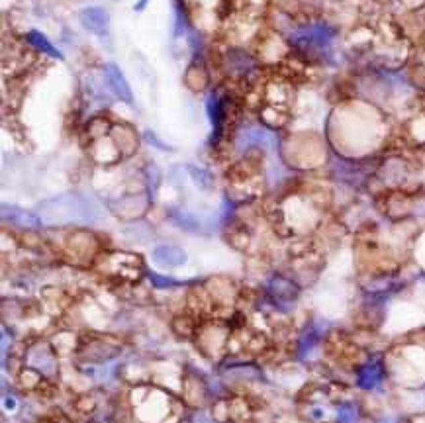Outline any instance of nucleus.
Here are the masks:
<instances>
[{
    "instance_id": "3",
    "label": "nucleus",
    "mask_w": 425,
    "mask_h": 423,
    "mask_svg": "<svg viewBox=\"0 0 425 423\" xmlns=\"http://www.w3.org/2000/svg\"><path fill=\"white\" fill-rule=\"evenodd\" d=\"M271 296L274 302L279 304H292L298 298V288L296 284L288 279H274L271 284Z\"/></svg>"
},
{
    "instance_id": "1",
    "label": "nucleus",
    "mask_w": 425,
    "mask_h": 423,
    "mask_svg": "<svg viewBox=\"0 0 425 423\" xmlns=\"http://www.w3.org/2000/svg\"><path fill=\"white\" fill-rule=\"evenodd\" d=\"M386 378V365L380 359H369L357 367V384L362 390H374Z\"/></svg>"
},
{
    "instance_id": "10",
    "label": "nucleus",
    "mask_w": 425,
    "mask_h": 423,
    "mask_svg": "<svg viewBox=\"0 0 425 423\" xmlns=\"http://www.w3.org/2000/svg\"><path fill=\"white\" fill-rule=\"evenodd\" d=\"M173 327H175V332H177V334L184 335V337L193 335V332H194L193 321L188 320L186 316H179V318L175 320V323H173Z\"/></svg>"
},
{
    "instance_id": "11",
    "label": "nucleus",
    "mask_w": 425,
    "mask_h": 423,
    "mask_svg": "<svg viewBox=\"0 0 425 423\" xmlns=\"http://www.w3.org/2000/svg\"><path fill=\"white\" fill-rule=\"evenodd\" d=\"M382 423H398V422H394V420H386V422H382Z\"/></svg>"
},
{
    "instance_id": "2",
    "label": "nucleus",
    "mask_w": 425,
    "mask_h": 423,
    "mask_svg": "<svg viewBox=\"0 0 425 423\" xmlns=\"http://www.w3.org/2000/svg\"><path fill=\"white\" fill-rule=\"evenodd\" d=\"M155 263L163 265V267H181L186 261V253L177 245H159L153 251Z\"/></svg>"
},
{
    "instance_id": "6",
    "label": "nucleus",
    "mask_w": 425,
    "mask_h": 423,
    "mask_svg": "<svg viewBox=\"0 0 425 423\" xmlns=\"http://www.w3.org/2000/svg\"><path fill=\"white\" fill-rule=\"evenodd\" d=\"M80 22L87 26V30L102 36L108 26V14L104 12L102 8H87L80 12Z\"/></svg>"
},
{
    "instance_id": "8",
    "label": "nucleus",
    "mask_w": 425,
    "mask_h": 423,
    "mask_svg": "<svg viewBox=\"0 0 425 423\" xmlns=\"http://www.w3.org/2000/svg\"><path fill=\"white\" fill-rule=\"evenodd\" d=\"M337 423H357V408L353 404H341L337 408Z\"/></svg>"
},
{
    "instance_id": "4",
    "label": "nucleus",
    "mask_w": 425,
    "mask_h": 423,
    "mask_svg": "<svg viewBox=\"0 0 425 423\" xmlns=\"http://www.w3.org/2000/svg\"><path fill=\"white\" fill-rule=\"evenodd\" d=\"M106 83L108 87L114 90V94H118L122 100L131 102V92H129V85L126 83V78L122 75V71H118L116 65H106Z\"/></svg>"
},
{
    "instance_id": "7",
    "label": "nucleus",
    "mask_w": 425,
    "mask_h": 423,
    "mask_svg": "<svg viewBox=\"0 0 425 423\" xmlns=\"http://www.w3.org/2000/svg\"><path fill=\"white\" fill-rule=\"evenodd\" d=\"M85 353H87V359L100 365L104 360L114 359L118 355V349H112L110 345H102V343H94V345L85 347Z\"/></svg>"
},
{
    "instance_id": "5",
    "label": "nucleus",
    "mask_w": 425,
    "mask_h": 423,
    "mask_svg": "<svg viewBox=\"0 0 425 423\" xmlns=\"http://www.w3.org/2000/svg\"><path fill=\"white\" fill-rule=\"evenodd\" d=\"M28 360L32 367H36L43 374H50L55 369V355L52 353V349H47V345L34 347L28 355Z\"/></svg>"
},
{
    "instance_id": "9",
    "label": "nucleus",
    "mask_w": 425,
    "mask_h": 423,
    "mask_svg": "<svg viewBox=\"0 0 425 423\" xmlns=\"http://www.w3.org/2000/svg\"><path fill=\"white\" fill-rule=\"evenodd\" d=\"M190 171H193V179L196 180V184H198L200 188H204V191L212 188L214 179H212V175H210V173L202 171V169H190Z\"/></svg>"
}]
</instances>
